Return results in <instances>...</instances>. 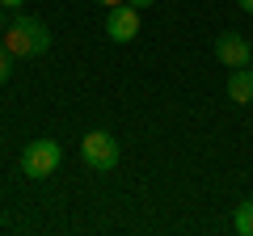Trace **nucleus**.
Instances as JSON below:
<instances>
[{"label":"nucleus","mask_w":253,"mask_h":236,"mask_svg":"<svg viewBox=\"0 0 253 236\" xmlns=\"http://www.w3.org/2000/svg\"><path fill=\"white\" fill-rule=\"evenodd\" d=\"M0 42L9 46L13 59H34V55H46L51 34H46L42 21H34V17H17V21H9V26H4Z\"/></svg>","instance_id":"obj_1"},{"label":"nucleus","mask_w":253,"mask_h":236,"mask_svg":"<svg viewBox=\"0 0 253 236\" xmlns=\"http://www.w3.org/2000/svg\"><path fill=\"white\" fill-rule=\"evenodd\" d=\"M81 160L89 164V169H97V173H110L118 164V139L110 135V131H89V135L81 139Z\"/></svg>","instance_id":"obj_2"},{"label":"nucleus","mask_w":253,"mask_h":236,"mask_svg":"<svg viewBox=\"0 0 253 236\" xmlns=\"http://www.w3.org/2000/svg\"><path fill=\"white\" fill-rule=\"evenodd\" d=\"M63 160V148L55 139H34V144L21 152V173L26 177H51Z\"/></svg>","instance_id":"obj_3"},{"label":"nucleus","mask_w":253,"mask_h":236,"mask_svg":"<svg viewBox=\"0 0 253 236\" xmlns=\"http://www.w3.org/2000/svg\"><path fill=\"white\" fill-rule=\"evenodd\" d=\"M215 59H219L224 68H249V64H253L249 38H245V34H232V30L219 34V38H215Z\"/></svg>","instance_id":"obj_4"},{"label":"nucleus","mask_w":253,"mask_h":236,"mask_svg":"<svg viewBox=\"0 0 253 236\" xmlns=\"http://www.w3.org/2000/svg\"><path fill=\"white\" fill-rule=\"evenodd\" d=\"M106 34H110V42H131L139 34V9L135 4H114L106 13Z\"/></svg>","instance_id":"obj_5"},{"label":"nucleus","mask_w":253,"mask_h":236,"mask_svg":"<svg viewBox=\"0 0 253 236\" xmlns=\"http://www.w3.org/2000/svg\"><path fill=\"white\" fill-rule=\"evenodd\" d=\"M228 97H232L236 106H249V101H253V72H245V68H232V80H228Z\"/></svg>","instance_id":"obj_6"},{"label":"nucleus","mask_w":253,"mask_h":236,"mask_svg":"<svg viewBox=\"0 0 253 236\" xmlns=\"http://www.w3.org/2000/svg\"><path fill=\"white\" fill-rule=\"evenodd\" d=\"M232 228H236L241 236H253V198L236 207V215H232Z\"/></svg>","instance_id":"obj_7"},{"label":"nucleus","mask_w":253,"mask_h":236,"mask_svg":"<svg viewBox=\"0 0 253 236\" xmlns=\"http://www.w3.org/2000/svg\"><path fill=\"white\" fill-rule=\"evenodd\" d=\"M9 64H13V55H9V46L0 42V84L9 80Z\"/></svg>","instance_id":"obj_8"},{"label":"nucleus","mask_w":253,"mask_h":236,"mask_svg":"<svg viewBox=\"0 0 253 236\" xmlns=\"http://www.w3.org/2000/svg\"><path fill=\"white\" fill-rule=\"evenodd\" d=\"M126 4H135V9H148V4H156V0H126Z\"/></svg>","instance_id":"obj_9"},{"label":"nucleus","mask_w":253,"mask_h":236,"mask_svg":"<svg viewBox=\"0 0 253 236\" xmlns=\"http://www.w3.org/2000/svg\"><path fill=\"white\" fill-rule=\"evenodd\" d=\"M0 4H4V9H21V0H0Z\"/></svg>","instance_id":"obj_10"},{"label":"nucleus","mask_w":253,"mask_h":236,"mask_svg":"<svg viewBox=\"0 0 253 236\" xmlns=\"http://www.w3.org/2000/svg\"><path fill=\"white\" fill-rule=\"evenodd\" d=\"M97 4H106V9H114V4H126V0H97Z\"/></svg>","instance_id":"obj_11"},{"label":"nucleus","mask_w":253,"mask_h":236,"mask_svg":"<svg viewBox=\"0 0 253 236\" xmlns=\"http://www.w3.org/2000/svg\"><path fill=\"white\" fill-rule=\"evenodd\" d=\"M236 4H241V9H245V13H253V0H236Z\"/></svg>","instance_id":"obj_12"},{"label":"nucleus","mask_w":253,"mask_h":236,"mask_svg":"<svg viewBox=\"0 0 253 236\" xmlns=\"http://www.w3.org/2000/svg\"><path fill=\"white\" fill-rule=\"evenodd\" d=\"M0 34H4V9H0Z\"/></svg>","instance_id":"obj_13"}]
</instances>
